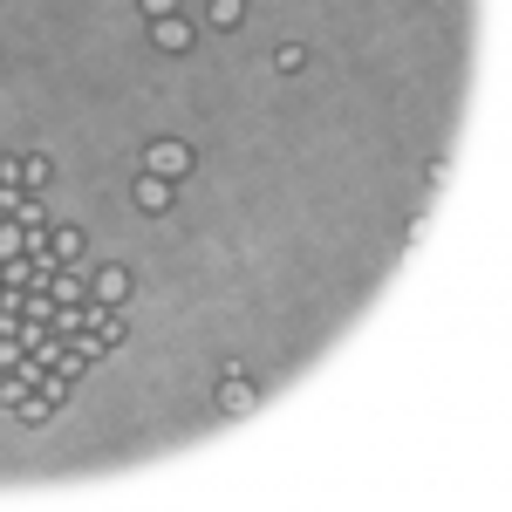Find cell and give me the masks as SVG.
<instances>
[{
  "label": "cell",
  "instance_id": "8992f818",
  "mask_svg": "<svg viewBox=\"0 0 512 512\" xmlns=\"http://www.w3.org/2000/svg\"><path fill=\"white\" fill-rule=\"evenodd\" d=\"M48 260H55V267H82V233L76 226H48Z\"/></svg>",
  "mask_w": 512,
  "mask_h": 512
},
{
  "label": "cell",
  "instance_id": "7a4b0ae2",
  "mask_svg": "<svg viewBox=\"0 0 512 512\" xmlns=\"http://www.w3.org/2000/svg\"><path fill=\"white\" fill-rule=\"evenodd\" d=\"M253 403H260V390H253L246 362H226V369H219V410H226V417H246Z\"/></svg>",
  "mask_w": 512,
  "mask_h": 512
},
{
  "label": "cell",
  "instance_id": "5b68a950",
  "mask_svg": "<svg viewBox=\"0 0 512 512\" xmlns=\"http://www.w3.org/2000/svg\"><path fill=\"white\" fill-rule=\"evenodd\" d=\"M151 41H158V55H192V21L185 14H164V21H151Z\"/></svg>",
  "mask_w": 512,
  "mask_h": 512
},
{
  "label": "cell",
  "instance_id": "30bf717a",
  "mask_svg": "<svg viewBox=\"0 0 512 512\" xmlns=\"http://www.w3.org/2000/svg\"><path fill=\"white\" fill-rule=\"evenodd\" d=\"M48 410H55V403H48V396H41V390H28V396H21V403H14V417H21V424H41Z\"/></svg>",
  "mask_w": 512,
  "mask_h": 512
},
{
  "label": "cell",
  "instance_id": "277c9868",
  "mask_svg": "<svg viewBox=\"0 0 512 512\" xmlns=\"http://www.w3.org/2000/svg\"><path fill=\"white\" fill-rule=\"evenodd\" d=\"M89 301L123 308V301H130V267H117V260H110V267H96V274H89Z\"/></svg>",
  "mask_w": 512,
  "mask_h": 512
},
{
  "label": "cell",
  "instance_id": "9c48e42d",
  "mask_svg": "<svg viewBox=\"0 0 512 512\" xmlns=\"http://www.w3.org/2000/svg\"><path fill=\"white\" fill-rule=\"evenodd\" d=\"M205 21H212V28H239V21H246V0H212Z\"/></svg>",
  "mask_w": 512,
  "mask_h": 512
},
{
  "label": "cell",
  "instance_id": "6da1fadb",
  "mask_svg": "<svg viewBox=\"0 0 512 512\" xmlns=\"http://www.w3.org/2000/svg\"><path fill=\"white\" fill-rule=\"evenodd\" d=\"M144 171H158V178L178 185V178L192 171V144H185V137H151V144H144Z\"/></svg>",
  "mask_w": 512,
  "mask_h": 512
},
{
  "label": "cell",
  "instance_id": "3957f363",
  "mask_svg": "<svg viewBox=\"0 0 512 512\" xmlns=\"http://www.w3.org/2000/svg\"><path fill=\"white\" fill-rule=\"evenodd\" d=\"M130 198H137V212H151V219H164V212L178 205V185H171V178H158V171H137V185H130Z\"/></svg>",
  "mask_w": 512,
  "mask_h": 512
},
{
  "label": "cell",
  "instance_id": "ba28073f",
  "mask_svg": "<svg viewBox=\"0 0 512 512\" xmlns=\"http://www.w3.org/2000/svg\"><path fill=\"white\" fill-rule=\"evenodd\" d=\"M274 69H280V76H301V69H308V48H301V41H280V48H274Z\"/></svg>",
  "mask_w": 512,
  "mask_h": 512
},
{
  "label": "cell",
  "instance_id": "8fae6325",
  "mask_svg": "<svg viewBox=\"0 0 512 512\" xmlns=\"http://www.w3.org/2000/svg\"><path fill=\"white\" fill-rule=\"evenodd\" d=\"M14 226H48V219H41V198H35V192L21 198V212H14Z\"/></svg>",
  "mask_w": 512,
  "mask_h": 512
},
{
  "label": "cell",
  "instance_id": "52a82bcc",
  "mask_svg": "<svg viewBox=\"0 0 512 512\" xmlns=\"http://www.w3.org/2000/svg\"><path fill=\"white\" fill-rule=\"evenodd\" d=\"M48 178H55V158H41V151H28V158H21V192H48Z\"/></svg>",
  "mask_w": 512,
  "mask_h": 512
},
{
  "label": "cell",
  "instance_id": "7c38bea8",
  "mask_svg": "<svg viewBox=\"0 0 512 512\" xmlns=\"http://www.w3.org/2000/svg\"><path fill=\"white\" fill-rule=\"evenodd\" d=\"M144 7V21H164V14H178V0H137Z\"/></svg>",
  "mask_w": 512,
  "mask_h": 512
}]
</instances>
